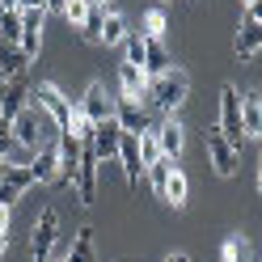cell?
I'll return each mask as SVG.
<instances>
[{
	"label": "cell",
	"mask_w": 262,
	"mask_h": 262,
	"mask_svg": "<svg viewBox=\"0 0 262 262\" xmlns=\"http://www.w3.org/2000/svg\"><path fill=\"white\" fill-rule=\"evenodd\" d=\"M186 93H190V72H186V68H178V63H173V68H165L161 76H148V89H144L148 106L161 110L165 119L186 102Z\"/></svg>",
	"instance_id": "1"
},
{
	"label": "cell",
	"mask_w": 262,
	"mask_h": 262,
	"mask_svg": "<svg viewBox=\"0 0 262 262\" xmlns=\"http://www.w3.org/2000/svg\"><path fill=\"white\" fill-rule=\"evenodd\" d=\"M51 136H59V131H55V123L47 119L38 106H26L17 119H13V144H21V148H30V152L47 148Z\"/></svg>",
	"instance_id": "2"
},
{
	"label": "cell",
	"mask_w": 262,
	"mask_h": 262,
	"mask_svg": "<svg viewBox=\"0 0 262 262\" xmlns=\"http://www.w3.org/2000/svg\"><path fill=\"white\" fill-rule=\"evenodd\" d=\"M203 148H207V165L216 178H233L237 165H241V148H233V144L224 140L220 127H207L203 131Z\"/></svg>",
	"instance_id": "3"
},
{
	"label": "cell",
	"mask_w": 262,
	"mask_h": 262,
	"mask_svg": "<svg viewBox=\"0 0 262 262\" xmlns=\"http://www.w3.org/2000/svg\"><path fill=\"white\" fill-rule=\"evenodd\" d=\"M55 241H59V211L42 207L38 220H34V233H30V254H34V262H51L55 258Z\"/></svg>",
	"instance_id": "4"
},
{
	"label": "cell",
	"mask_w": 262,
	"mask_h": 262,
	"mask_svg": "<svg viewBox=\"0 0 262 262\" xmlns=\"http://www.w3.org/2000/svg\"><path fill=\"white\" fill-rule=\"evenodd\" d=\"M216 127L224 131V140L233 144V148L245 144V131H241V93H237V85H220V123H216Z\"/></svg>",
	"instance_id": "5"
},
{
	"label": "cell",
	"mask_w": 262,
	"mask_h": 262,
	"mask_svg": "<svg viewBox=\"0 0 262 262\" xmlns=\"http://www.w3.org/2000/svg\"><path fill=\"white\" fill-rule=\"evenodd\" d=\"M38 110L47 114V119H51L55 123V131H68V119H72V102H68V97H63L59 93V85H51V80H42V85H38Z\"/></svg>",
	"instance_id": "6"
},
{
	"label": "cell",
	"mask_w": 262,
	"mask_h": 262,
	"mask_svg": "<svg viewBox=\"0 0 262 262\" xmlns=\"http://www.w3.org/2000/svg\"><path fill=\"white\" fill-rule=\"evenodd\" d=\"M119 140H123V127L114 123V119H106V123H93L85 148H89L97 161H114V157H119Z\"/></svg>",
	"instance_id": "7"
},
{
	"label": "cell",
	"mask_w": 262,
	"mask_h": 262,
	"mask_svg": "<svg viewBox=\"0 0 262 262\" xmlns=\"http://www.w3.org/2000/svg\"><path fill=\"white\" fill-rule=\"evenodd\" d=\"M26 106H30V76L21 72V76H13V80H5V85H0V119L13 123Z\"/></svg>",
	"instance_id": "8"
},
{
	"label": "cell",
	"mask_w": 262,
	"mask_h": 262,
	"mask_svg": "<svg viewBox=\"0 0 262 262\" xmlns=\"http://www.w3.org/2000/svg\"><path fill=\"white\" fill-rule=\"evenodd\" d=\"M114 123L123 127V136H144L148 127V110H144V102H136V97H114Z\"/></svg>",
	"instance_id": "9"
},
{
	"label": "cell",
	"mask_w": 262,
	"mask_h": 262,
	"mask_svg": "<svg viewBox=\"0 0 262 262\" xmlns=\"http://www.w3.org/2000/svg\"><path fill=\"white\" fill-rule=\"evenodd\" d=\"M76 203L80 207H93L97 203V157L80 144V169H76Z\"/></svg>",
	"instance_id": "10"
},
{
	"label": "cell",
	"mask_w": 262,
	"mask_h": 262,
	"mask_svg": "<svg viewBox=\"0 0 262 262\" xmlns=\"http://www.w3.org/2000/svg\"><path fill=\"white\" fill-rule=\"evenodd\" d=\"M30 186H34V169H30V165H5V169H0V203H5V207L17 203Z\"/></svg>",
	"instance_id": "11"
},
{
	"label": "cell",
	"mask_w": 262,
	"mask_h": 262,
	"mask_svg": "<svg viewBox=\"0 0 262 262\" xmlns=\"http://www.w3.org/2000/svg\"><path fill=\"white\" fill-rule=\"evenodd\" d=\"M80 110H85L89 123H106V119H114V97L106 93L102 80H93V85L85 89V97H80Z\"/></svg>",
	"instance_id": "12"
},
{
	"label": "cell",
	"mask_w": 262,
	"mask_h": 262,
	"mask_svg": "<svg viewBox=\"0 0 262 262\" xmlns=\"http://www.w3.org/2000/svg\"><path fill=\"white\" fill-rule=\"evenodd\" d=\"M152 136H157V148H161V157H165V161H178V157H182V148H186V131H182V123H178L173 114L152 131Z\"/></svg>",
	"instance_id": "13"
},
{
	"label": "cell",
	"mask_w": 262,
	"mask_h": 262,
	"mask_svg": "<svg viewBox=\"0 0 262 262\" xmlns=\"http://www.w3.org/2000/svg\"><path fill=\"white\" fill-rule=\"evenodd\" d=\"M42 13L47 9H21V51H26V59H34L38 51H42Z\"/></svg>",
	"instance_id": "14"
},
{
	"label": "cell",
	"mask_w": 262,
	"mask_h": 262,
	"mask_svg": "<svg viewBox=\"0 0 262 262\" xmlns=\"http://www.w3.org/2000/svg\"><path fill=\"white\" fill-rule=\"evenodd\" d=\"M114 161H123L127 186H140V178H144V161H140V140H136V136H123V140H119V157H114Z\"/></svg>",
	"instance_id": "15"
},
{
	"label": "cell",
	"mask_w": 262,
	"mask_h": 262,
	"mask_svg": "<svg viewBox=\"0 0 262 262\" xmlns=\"http://www.w3.org/2000/svg\"><path fill=\"white\" fill-rule=\"evenodd\" d=\"M241 131L245 140H262V97L241 93Z\"/></svg>",
	"instance_id": "16"
},
{
	"label": "cell",
	"mask_w": 262,
	"mask_h": 262,
	"mask_svg": "<svg viewBox=\"0 0 262 262\" xmlns=\"http://www.w3.org/2000/svg\"><path fill=\"white\" fill-rule=\"evenodd\" d=\"M233 51H237L241 59H254V55L262 51V26H258V21H245V17H241L237 38H233Z\"/></svg>",
	"instance_id": "17"
},
{
	"label": "cell",
	"mask_w": 262,
	"mask_h": 262,
	"mask_svg": "<svg viewBox=\"0 0 262 262\" xmlns=\"http://www.w3.org/2000/svg\"><path fill=\"white\" fill-rule=\"evenodd\" d=\"M165 68H173V55L165 51L161 38H144V76H161Z\"/></svg>",
	"instance_id": "18"
},
{
	"label": "cell",
	"mask_w": 262,
	"mask_h": 262,
	"mask_svg": "<svg viewBox=\"0 0 262 262\" xmlns=\"http://www.w3.org/2000/svg\"><path fill=\"white\" fill-rule=\"evenodd\" d=\"M30 169H34V182H51L55 186V178H59V152L47 144V148L34 152V161H30Z\"/></svg>",
	"instance_id": "19"
},
{
	"label": "cell",
	"mask_w": 262,
	"mask_h": 262,
	"mask_svg": "<svg viewBox=\"0 0 262 262\" xmlns=\"http://www.w3.org/2000/svg\"><path fill=\"white\" fill-rule=\"evenodd\" d=\"M26 68H30V59H26L21 47L0 42V85H5V80H13V76H21Z\"/></svg>",
	"instance_id": "20"
},
{
	"label": "cell",
	"mask_w": 262,
	"mask_h": 262,
	"mask_svg": "<svg viewBox=\"0 0 262 262\" xmlns=\"http://www.w3.org/2000/svg\"><path fill=\"white\" fill-rule=\"evenodd\" d=\"M127 34H131V30H127V17H123V13H114V9H106V21H102V47H123Z\"/></svg>",
	"instance_id": "21"
},
{
	"label": "cell",
	"mask_w": 262,
	"mask_h": 262,
	"mask_svg": "<svg viewBox=\"0 0 262 262\" xmlns=\"http://www.w3.org/2000/svg\"><path fill=\"white\" fill-rule=\"evenodd\" d=\"M186 194H190V182H186V173L173 165V169H169L165 190H161V199H165V203H173V207H186Z\"/></svg>",
	"instance_id": "22"
},
{
	"label": "cell",
	"mask_w": 262,
	"mask_h": 262,
	"mask_svg": "<svg viewBox=\"0 0 262 262\" xmlns=\"http://www.w3.org/2000/svg\"><path fill=\"white\" fill-rule=\"evenodd\" d=\"M119 85H123V97H144V89H148V76H144L140 68H131V63H119Z\"/></svg>",
	"instance_id": "23"
},
{
	"label": "cell",
	"mask_w": 262,
	"mask_h": 262,
	"mask_svg": "<svg viewBox=\"0 0 262 262\" xmlns=\"http://www.w3.org/2000/svg\"><path fill=\"white\" fill-rule=\"evenodd\" d=\"M68 262H97V245H93V228H80L72 237V250H68Z\"/></svg>",
	"instance_id": "24"
},
{
	"label": "cell",
	"mask_w": 262,
	"mask_h": 262,
	"mask_svg": "<svg viewBox=\"0 0 262 262\" xmlns=\"http://www.w3.org/2000/svg\"><path fill=\"white\" fill-rule=\"evenodd\" d=\"M102 21H106V5H89V17L80 26V38L89 47H102Z\"/></svg>",
	"instance_id": "25"
},
{
	"label": "cell",
	"mask_w": 262,
	"mask_h": 262,
	"mask_svg": "<svg viewBox=\"0 0 262 262\" xmlns=\"http://www.w3.org/2000/svg\"><path fill=\"white\" fill-rule=\"evenodd\" d=\"M0 42H9V47L21 42V9H5V21H0Z\"/></svg>",
	"instance_id": "26"
},
{
	"label": "cell",
	"mask_w": 262,
	"mask_h": 262,
	"mask_svg": "<svg viewBox=\"0 0 262 262\" xmlns=\"http://www.w3.org/2000/svg\"><path fill=\"white\" fill-rule=\"evenodd\" d=\"M169 169H173V161H165V157H161V161H152V165L144 169V173H148V182H152V190H157V194L165 190V182H169Z\"/></svg>",
	"instance_id": "27"
},
{
	"label": "cell",
	"mask_w": 262,
	"mask_h": 262,
	"mask_svg": "<svg viewBox=\"0 0 262 262\" xmlns=\"http://www.w3.org/2000/svg\"><path fill=\"white\" fill-rule=\"evenodd\" d=\"M89 131H93V123L85 119V110H80V106H72V119H68V136L85 144V140H89Z\"/></svg>",
	"instance_id": "28"
},
{
	"label": "cell",
	"mask_w": 262,
	"mask_h": 262,
	"mask_svg": "<svg viewBox=\"0 0 262 262\" xmlns=\"http://www.w3.org/2000/svg\"><path fill=\"white\" fill-rule=\"evenodd\" d=\"M144 38H165V13L161 9L144 13Z\"/></svg>",
	"instance_id": "29"
},
{
	"label": "cell",
	"mask_w": 262,
	"mask_h": 262,
	"mask_svg": "<svg viewBox=\"0 0 262 262\" xmlns=\"http://www.w3.org/2000/svg\"><path fill=\"white\" fill-rule=\"evenodd\" d=\"M63 17H68L72 30H80L85 17H89V0H68V5H63Z\"/></svg>",
	"instance_id": "30"
},
{
	"label": "cell",
	"mask_w": 262,
	"mask_h": 262,
	"mask_svg": "<svg viewBox=\"0 0 262 262\" xmlns=\"http://www.w3.org/2000/svg\"><path fill=\"white\" fill-rule=\"evenodd\" d=\"M140 140V161H144V169L152 165V161H161V148H157V136L152 131H144V136H136Z\"/></svg>",
	"instance_id": "31"
},
{
	"label": "cell",
	"mask_w": 262,
	"mask_h": 262,
	"mask_svg": "<svg viewBox=\"0 0 262 262\" xmlns=\"http://www.w3.org/2000/svg\"><path fill=\"white\" fill-rule=\"evenodd\" d=\"M220 258L224 262H250V245H245V241H224V250H220Z\"/></svg>",
	"instance_id": "32"
},
{
	"label": "cell",
	"mask_w": 262,
	"mask_h": 262,
	"mask_svg": "<svg viewBox=\"0 0 262 262\" xmlns=\"http://www.w3.org/2000/svg\"><path fill=\"white\" fill-rule=\"evenodd\" d=\"M13 148V123H5L0 119V161H5V152Z\"/></svg>",
	"instance_id": "33"
},
{
	"label": "cell",
	"mask_w": 262,
	"mask_h": 262,
	"mask_svg": "<svg viewBox=\"0 0 262 262\" xmlns=\"http://www.w3.org/2000/svg\"><path fill=\"white\" fill-rule=\"evenodd\" d=\"M245 21H258V26H262V0H254V5L245 9Z\"/></svg>",
	"instance_id": "34"
},
{
	"label": "cell",
	"mask_w": 262,
	"mask_h": 262,
	"mask_svg": "<svg viewBox=\"0 0 262 262\" xmlns=\"http://www.w3.org/2000/svg\"><path fill=\"white\" fill-rule=\"evenodd\" d=\"M161 262H190V254H182V250H178V254H165Z\"/></svg>",
	"instance_id": "35"
},
{
	"label": "cell",
	"mask_w": 262,
	"mask_h": 262,
	"mask_svg": "<svg viewBox=\"0 0 262 262\" xmlns=\"http://www.w3.org/2000/svg\"><path fill=\"white\" fill-rule=\"evenodd\" d=\"M0 233H9V207L0 203Z\"/></svg>",
	"instance_id": "36"
},
{
	"label": "cell",
	"mask_w": 262,
	"mask_h": 262,
	"mask_svg": "<svg viewBox=\"0 0 262 262\" xmlns=\"http://www.w3.org/2000/svg\"><path fill=\"white\" fill-rule=\"evenodd\" d=\"M21 9H47V0H21Z\"/></svg>",
	"instance_id": "37"
},
{
	"label": "cell",
	"mask_w": 262,
	"mask_h": 262,
	"mask_svg": "<svg viewBox=\"0 0 262 262\" xmlns=\"http://www.w3.org/2000/svg\"><path fill=\"white\" fill-rule=\"evenodd\" d=\"M63 5H68V0H47V9H55V13H63Z\"/></svg>",
	"instance_id": "38"
},
{
	"label": "cell",
	"mask_w": 262,
	"mask_h": 262,
	"mask_svg": "<svg viewBox=\"0 0 262 262\" xmlns=\"http://www.w3.org/2000/svg\"><path fill=\"white\" fill-rule=\"evenodd\" d=\"M0 5H5V9H21V0H0Z\"/></svg>",
	"instance_id": "39"
},
{
	"label": "cell",
	"mask_w": 262,
	"mask_h": 262,
	"mask_svg": "<svg viewBox=\"0 0 262 262\" xmlns=\"http://www.w3.org/2000/svg\"><path fill=\"white\" fill-rule=\"evenodd\" d=\"M9 250V233H0V254H5Z\"/></svg>",
	"instance_id": "40"
},
{
	"label": "cell",
	"mask_w": 262,
	"mask_h": 262,
	"mask_svg": "<svg viewBox=\"0 0 262 262\" xmlns=\"http://www.w3.org/2000/svg\"><path fill=\"white\" fill-rule=\"evenodd\" d=\"M258 194H262V161H258Z\"/></svg>",
	"instance_id": "41"
},
{
	"label": "cell",
	"mask_w": 262,
	"mask_h": 262,
	"mask_svg": "<svg viewBox=\"0 0 262 262\" xmlns=\"http://www.w3.org/2000/svg\"><path fill=\"white\" fill-rule=\"evenodd\" d=\"M89 5H110V0H89Z\"/></svg>",
	"instance_id": "42"
},
{
	"label": "cell",
	"mask_w": 262,
	"mask_h": 262,
	"mask_svg": "<svg viewBox=\"0 0 262 262\" xmlns=\"http://www.w3.org/2000/svg\"><path fill=\"white\" fill-rule=\"evenodd\" d=\"M250 5H254V0H241V9H250Z\"/></svg>",
	"instance_id": "43"
},
{
	"label": "cell",
	"mask_w": 262,
	"mask_h": 262,
	"mask_svg": "<svg viewBox=\"0 0 262 262\" xmlns=\"http://www.w3.org/2000/svg\"><path fill=\"white\" fill-rule=\"evenodd\" d=\"M0 21H5V5H0Z\"/></svg>",
	"instance_id": "44"
},
{
	"label": "cell",
	"mask_w": 262,
	"mask_h": 262,
	"mask_svg": "<svg viewBox=\"0 0 262 262\" xmlns=\"http://www.w3.org/2000/svg\"><path fill=\"white\" fill-rule=\"evenodd\" d=\"M51 262H68V258H51Z\"/></svg>",
	"instance_id": "45"
},
{
	"label": "cell",
	"mask_w": 262,
	"mask_h": 262,
	"mask_svg": "<svg viewBox=\"0 0 262 262\" xmlns=\"http://www.w3.org/2000/svg\"><path fill=\"white\" fill-rule=\"evenodd\" d=\"M0 169H5V161H0Z\"/></svg>",
	"instance_id": "46"
},
{
	"label": "cell",
	"mask_w": 262,
	"mask_h": 262,
	"mask_svg": "<svg viewBox=\"0 0 262 262\" xmlns=\"http://www.w3.org/2000/svg\"><path fill=\"white\" fill-rule=\"evenodd\" d=\"M161 5H165V0H161Z\"/></svg>",
	"instance_id": "47"
}]
</instances>
